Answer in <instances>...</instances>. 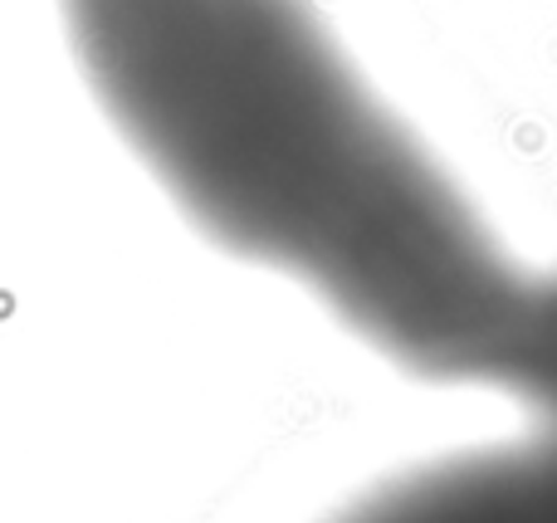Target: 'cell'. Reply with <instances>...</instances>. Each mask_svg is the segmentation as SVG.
<instances>
[{"instance_id": "6da1fadb", "label": "cell", "mask_w": 557, "mask_h": 523, "mask_svg": "<svg viewBox=\"0 0 557 523\" xmlns=\"http://www.w3.org/2000/svg\"><path fill=\"white\" fill-rule=\"evenodd\" d=\"M98 108L225 254L392 368L557 421V260L513 250L308 0H59Z\"/></svg>"}]
</instances>
